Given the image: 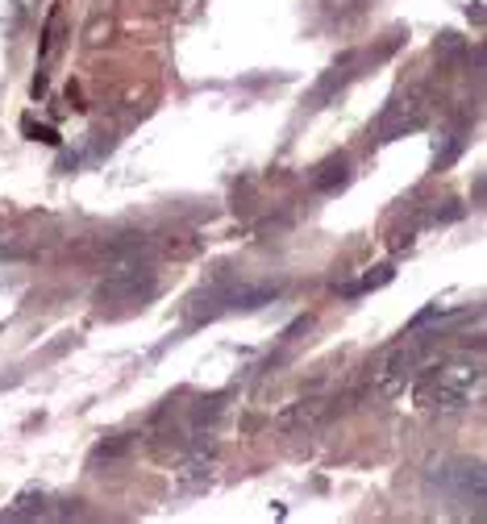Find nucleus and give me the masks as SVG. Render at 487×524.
Masks as SVG:
<instances>
[{
    "label": "nucleus",
    "instance_id": "f03ea898",
    "mask_svg": "<svg viewBox=\"0 0 487 524\" xmlns=\"http://www.w3.org/2000/svg\"><path fill=\"white\" fill-rule=\"evenodd\" d=\"M425 350H429V337H408V341L391 346L388 354L375 362V387H379L383 395H396V391H404V387H408V375H413L416 366H421Z\"/></svg>",
    "mask_w": 487,
    "mask_h": 524
},
{
    "label": "nucleus",
    "instance_id": "20e7f679",
    "mask_svg": "<svg viewBox=\"0 0 487 524\" xmlns=\"http://www.w3.org/2000/svg\"><path fill=\"white\" fill-rule=\"evenodd\" d=\"M391 275H396L391 266H375V271L366 275L363 283H358V287H350V291H366V287H383V283H388V279H391Z\"/></svg>",
    "mask_w": 487,
    "mask_h": 524
},
{
    "label": "nucleus",
    "instance_id": "f257e3e1",
    "mask_svg": "<svg viewBox=\"0 0 487 524\" xmlns=\"http://www.w3.org/2000/svg\"><path fill=\"white\" fill-rule=\"evenodd\" d=\"M483 391V371L479 362H446V366H429L416 379V404L425 408H458L475 400Z\"/></svg>",
    "mask_w": 487,
    "mask_h": 524
},
{
    "label": "nucleus",
    "instance_id": "7ed1b4c3",
    "mask_svg": "<svg viewBox=\"0 0 487 524\" xmlns=\"http://www.w3.org/2000/svg\"><path fill=\"white\" fill-rule=\"evenodd\" d=\"M209 458L200 453V458H192V462H184L179 470H175V478H179V491H200V487H209Z\"/></svg>",
    "mask_w": 487,
    "mask_h": 524
},
{
    "label": "nucleus",
    "instance_id": "39448f33",
    "mask_svg": "<svg viewBox=\"0 0 487 524\" xmlns=\"http://www.w3.org/2000/svg\"><path fill=\"white\" fill-rule=\"evenodd\" d=\"M25 129H29V133H34V138H38V142H59V133H54V129H38V125H29V121H25Z\"/></svg>",
    "mask_w": 487,
    "mask_h": 524
}]
</instances>
